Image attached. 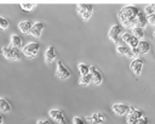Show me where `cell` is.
<instances>
[{"label": "cell", "instance_id": "cell-28", "mask_svg": "<svg viewBox=\"0 0 155 124\" xmlns=\"http://www.w3.org/2000/svg\"><path fill=\"white\" fill-rule=\"evenodd\" d=\"M144 13H145L147 16H151V15H154V9H153L151 4L148 5V6H145V9H144Z\"/></svg>", "mask_w": 155, "mask_h": 124}, {"label": "cell", "instance_id": "cell-25", "mask_svg": "<svg viewBox=\"0 0 155 124\" xmlns=\"http://www.w3.org/2000/svg\"><path fill=\"white\" fill-rule=\"evenodd\" d=\"M78 69H79L81 75H86V74L90 73V67L87 64H85V63H79L78 64Z\"/></svg>", "mask_w": 155, "mask_h": 124}, {"label": "cell", "instance_id": "cell-5", "mask_svg": "<svg viewBox=\"0 0 155 124\" xmlns=\"http://www.w3.org/2000/svg\"><path fill=\"white\" fill-rule=\"evenodd\" d=\"M70 75H71L70 69H69L62 61H58V62H57V66H56V77H57L58 79L65 80V79H68Z\"/></svg>", "mask_w": 155, "mask_h": 124}, {"label": "cell", "instance_id": "cell-1", "mask_svg": "<svg viewBox=\"0 0 155 124\" xmlns=\"http://www.w3.org/2000/svg\"><path fill=\"white\" fill-rule=\"evenodd\" d=\"M139 9L137 6L133 5H128V6H124L119 13H117V18L121 23V26L126 27V28H134L137 27V22H136V17L139 13Z\"/></svg>", "mask_w": 155, "mask_h": 124}, {"label": "cell", "instance_id": "cell-24", "mask_svg": "<svg viewBox=\"0 0 155 124\" xmlns=\"http://www.w3.org/2000/svg\"><path fill=\"white\" fill-rule=\"evenodd\" d=\"M130 46H127V45H116V52L117 53H120V55H127L128 53V51H130Z\"/></svg>", "mask_w": 155, "mask_h": 124}, {"label": "cell", "instance_id": "cell-20", "mask_svg": "<svg viewBox=\"0 0 155 124\" xmlns=\"http://www.w3.org/2000/svg\"><path fill=\"white\" fill-rule=\"evenodd\" d=\"M11 111V105L10 102L4 98V97H0V112H10Z\"/></svg>", "mask_w": 155, "mask_h": 124}, {"label": "cell", "instance_id": "cell-23", "mask_svg": "<svg viewBox=\"0 0 155 124\" xmlns=\"http://www.w3.org/2000/svg\"><path fill=\"white\" fill-rule=\"evenodd\" d=\"M132 34L138 40H142L144 38V29L143 28H139V27H134V28H132Z\"/></svg>", "mask_w": 155, "mask_h": 124}, {"label": "cell", "instance_id": "cell-11", "mask_svg": "<svg viewBox=\"0 0 155 124\" xmlns=\"http://www.w3.org/2000/svg\"><path fill=\"white\" fill-rule=\"evenodd\" d=\"M128 109H130V107L127 105H124V103H114L111 106V111L116 115H125L128 113Z\"/></svg>", "mask_w": 155, "mask_h": 124}, {"label": "cell", "instance_id": "cell-12", "mask_svg": "<svg viewBox=\"0 0 155 124\" xmlns=\"http://www.w3.org/2000/svg\"><path fill=\"white\" fill-rule=\"evenodd\" d=\"M143 64H144V61L142 58H134L131 64H130V68L132 69V72L136 74V75H139L140 72H142V68H143Z\"/></svg>", "mask_w": 155, "mask_h": 124}, {"label": "cell", "instance_id": "cell-16", "mask_svg": "<svg viewBox=\"0 0 155 124\" xmlns=\"http://www.w3.org/2000/svg\"><path fill=\"white\" fill-rule=\"evenodd\" d=\"M136 22H137V27L139 28H145L147 24H148V18H147V15L143 12V11H139V13L137 15L136 17Z\"/></svg>", "mask_w": 155, "mask_h": 124}, {"label": "cell", "instance_id": "cell-31", "mask_svg": "<svg viewBox=\"0 0 155 124\" xmlns=\"http://www.w3.org/2000/svg\"><path fill=\"white\" fill-rule=\"evenodd\" d=\"M136 124H148V119H147L145 117H143V118H140Z\"/></svg>", "mask_w": 155, "mask_h": 124}, {"label": "cell", "instance_id": "cell-10", "mask_svg": "<svg viewBox=\"0 0 155 124\" xmlns=\"http://www.w3.org/2000/svg\"><path fill=\"white\" fill-rule=\"evenodd\" d=\"M48 115L59 124H68V120H67L63 111H61V109H51V111H48Z\"/></svg>", "mask_w": 155, "mask_h": 124}, {"label": "cell", "instance_id": "cell-26", "mask_svg": "<svg viewBox=\"0 0 155 124\" xmlns=\"http://www.w3.org/2000/svg\"><path fill=\"white\" fill-rule=\"evenodd\" d=\"M140 55V52H139V50H138V47H134V49H130V51H128V53L126 55L128 58H138V56Z\"/></svg>", "mask_w": 155, "mask_h": 124}, {"label": "cell", "instance_id": "cell-4", "mask_svg": "<svg viewBox=\"0 0 155 124\" xmlns=\"http://www.w3.org/2000/svg\"><path fill=\"white\" fill-rule=\"evenodd\" d=\"M39 50H40V44H39V43L30 41V43H28V44L22 49V52H23V55H24L25 57H28V58H34V57H36Z\"/></svg>", "mask_w": 155, "mask_h": 124}, {"label": "cell", "instance_id": "cell-34", "mask_svg": "<svg viewBox=\"0 0 155 124\" xmlns=\"http://www.w3.org/2000/svg\"><path fill=\"white\" fill-rule=\"evenodd\" d=\"M151 6H153V9H154V13H155V2H154V4H151Z\"/></svg>", "mask_w": 155, "mask_h": 124}, {"label": "cell", "instance_id": "cell-7", "mask_svg": "<svg viewBox=\"0 0 155 124\" xmlns=\"http://www.w3.org/2000/svg\"><path fill=\"white\" fill-rule=\"evenodd\" d=\"M121 33H122V26L121 24H114V26L110 27V29L108 32V38L113 43H115L116 45H119V43H120L119 36H120Z\"/></svg>", "mask_w": 155, "mask_h": 124}, {"label": "cell", "instance_id": "cell-17", "mask_svg": "<svg viewBox=\"0 0 155 124\" xmlns=\"http://www.w3.org/2000/svg\"><path fill=\"white\" fill-rule=\"evenodd\" d=\"M31 27H33V23L30 21H22L18 23V29L24 34H29L31 30Z\"/></svg>", "mask_w": 155, "mask_h": 124}, {"label": "cell", "instance_id": "cell-13", "mask_svg": "<svg viewBox=\"0 0 155 124\" xmlns=\"http://www.w3.org/2000/svg\"><path fill=\"white\" fill-rule=\"evenodd\" d=\"M90 73L92 75V83L96 84V85H101L102 81H103V77L101 74V72L94 67V66H91L90 67Z\"/></svg>", "mask_w": 155, "mask_h": 124}, {"label": "cell", "instance_id": "cell-22", "mask_svg": "<svg viewBox=\"0 0 155 124\" xmlns=\"http://www.w3.org/2000/svg\"><path fill=\"white\" fill-rule=\"evenodd\" d=\"M91 83H92V75H91V73H88L86 75H81L80 79H79V84L80 85H84V86L90 85Z\"/></svg>", "mask_w": 155, "mask_h": 124}, {"label": "cell", "instance_id": "cell-3", "mask_svg": "<svg viewBox=\"0 0 155 124\" xmlns=\"http://www.w3.org/2000/svg\"><path fill=\"white\" fill-rule=\"evenodd\" d=\"M76 10H78V13L81 16V18L84 21H88L91 18L92 13H93V6L90 5V4H85V2L78 4Z\"/></svg>", "mask_w": 155, "mask_h": 124}, {"label": "cell", "instance_id": "cell-35", "mask_svg": "<svg viewBox=\"0 0 155 124\" xmlns=\"http://www.w3.org/2000/svg\"><path fill=\"white\" fill-rule=\"evenodd\" d=\"M153 35H154V38H155V30H154V34H153Z\"/></svg>", "mask_w": 155, "mask_h": 124}, {"label": "cell", "instance_id": "cell-15", "mask_svg": "<svg viewBox=\"0 0 155 124\" xmlns=\"http://www.w3.org/2000/svg\"><path fill=\"white\" fill-rule=\"evenodd\" d=\"M56 58V50L53 46H48L45 51V55H44V60H45V63L50 64L52 61H54Z\"/></svg>", "mask_w": 155, "mask_h": 124}, {"label": "cell", "instance_id": "cell-32", "mask_svg": "<svg viewBox=\"0 0 155 124\" xmlns=\"http://www.w3.org/2000/svg\"><path fill=\"white\" fill-rule=\"evenodd\" d=\"M36 124H52L50 120H46V119H40L36 122Z\"/></svg>", "mask_w": 155, "mask_h": 124}, {"label": "cell", "instance_id": "cell-18", "mask_svg": "<svg viewBox=\"0 0 155 124\" xmlns=\"http://www.w3.org/2000/svg\"><path fill=\"white\" fill-rule=\"evenodd\" d=\"M10 45L13 46V47H17L19 49L22 46V38L17 34H12L11 38H10Z\"/></svg>", "mask_w": 155, "mask_h": 124}, {"label": "cell", "instance_id": "cell-30", "mask_svg": "<svg viewBox=\"0 0 155 124\" xmlns=\"http://www.w3.org/2000/svg\"><path fill=\"white\" fill-rule=\"evenodd\" d=\"M147 18H148V24L155 26V13L151 15V16H147Z\"/></svg>", "mask_w": 155, "mask_h": 124}, {"label": "cell", "instance_id": "cell-27", "mask_svg": "<svg viewBox=\"0 0 155 124\" xmlns=\"http://www.w3.org/2000/svg\"><path fill=\"white\" fill-rule=\"evenodd\" d=\"M8 26H10L8 21H7L5 17H1V16H0V29L5 30V29H7V28H8Z\"/></svg>", "mask_w": 155, "mask_h": 124}, {"label": "cell", "instance_id": "cell-19", "mask_svg": "<svg viewBox=\"0 0 155 124\" xmlns=\"http://www.w3.org/2000/svg\"><path fill=\"white\" fill-rule=\"evenodd\" d=\"M35 6H36V2H33V1H23V2L19 4V7H21L23 11H25V12L31 11Z\"/></svg>", "mask_w": 155, "mask_h": 124}, {"label": "cell", "instance_id": "cell-33", "mask_svg": "<svg viewBox=\"0 0 155 124\" xmlns=\"http://www.w3.org/2000/svg\"><path fill=\"white\" fill-rule=\"evenodd\" d=\"M2 122H4V118H2V115L0 114V124H2Z\"/></svg>", "mask_w": 155, "mask_h": 124}, {"label": "cell", "instance_id": "cell-6", "mask_svg": "<svg viewBox=\"0 0 155 124\" xmlns=\"http://www.w3.org/2000/svg\"><path fill=\"white\" fill-rule=\"evenodd\" d=\"M144 117V113L143 111H139V109H136L134 107H130L128 109V113H127V124H136L140 118Z\"/></svg>", "mask_w": 155, "mask_h": 124}, {"label": "cell", "instance_id": "cell-21", "mask_svg": "<svg viewBox=\"0 0 155 124\" xmlns=\"http://www.w3.org/2000/svg\"><path fill=\"white\" fill-rule=\"evenodd\" d=\"M138 50L140 53H147L149 50H150V44L145 40H140L139 41V45H138Z\"/></svg>", "mask_w": 155, "mask_h": 124}, {"label": "cell", "instance_id": "cell-29", "mask_svg": "<svg viewBox=\"0 0 155 124\" xmlns=\"http://www.w3.org/2000/svg\"><path fill=\"white\" fill-rule=\"evenodd\" d=\"M73 124H85V119L76 115V117L73 118Z\"/></svg>", "mask_w": 155, "mask_h": 124}, {"label": "cell", "instance_id": "cell-8", "mask_svg": "<svg viewBox=\"0 0 155 124\" xmlns=\"http://www.w3.org/2000/svg\"><path fill=\"white\" fill-rule=\"evenodd\" d=\"M121 40H122L124 43H126L127 46H130L131 49L138 47L139 41H140V40H138L132 33H122V34H121Z\"/></svg>", "mask_w": 155, "mask_h": 124}, {"label": "cell", "instance_id": "cell-2", "mask_svg": "<svg viewBox=\"0 0 155 124\" xmlns=\"http://www.w3.org/2000/svg\"><path fill=\"white\" fill-rule=\"evenodd\" d=\"M0 53H1L6 60H8V61H19V60H21L19 49L13 47V46H11V45L1 47Z\"/></svg>", "mask_w": 155, "mask_h": 124}, {"label": "cell", "instance_id": "cell-9", "mask_svg": "<svg viewBox=\"0 0 155 124\" xmlns=\"http://www.w3.org/2000/svg\"><path fill=\"white\" fill-rule=\"evenodd\" d=\"M105 119H107V117L102 112H94L85 118V120H87V123H90V124H102Z\"/></svg>", "mask_w": 155, "mask_h": 124}, {"label": "cell", "instance_id": "cell-14", "mask_svg": "<svg viewBox=\"0 0 155 124\" xmlns=\"http://www.w3.org/2000/svg\"><path fill=\"white\" fill-rule=\"evenodd\" d=\"M44 27H45V24L42 22H35V23H33V27H31V30L29 34L34 38H39L44 30Z\"/></svg>", "mask_w": 155, "mask_h": 124}]
</instances>
